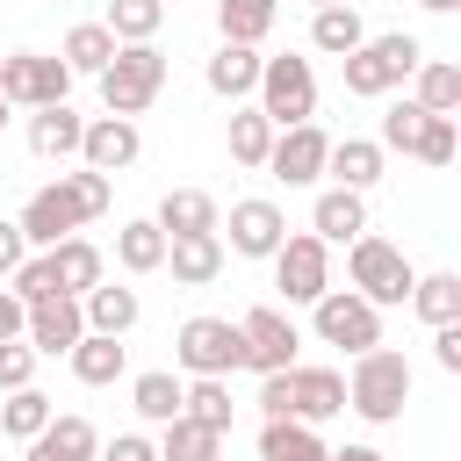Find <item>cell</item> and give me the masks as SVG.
Returning <instances> with one entry per match:
<instances>
[{"instance_id":"cell-43","label":"cell","mask_w":461,"mask_h":461,"mask_svg":"<svg viewBox=\"0 0 461 461\" xmlns=\"http://www.w3.org/2000/svg\"><path fill=\"white\" fill-rule=\"evenodd\" d=\"M411 158H425V166H454V115H425Z\"/></svg>"},{"instance_id":"cell-18","label":"cell","mask_w":461,"mask_h":461,"mask_svg":"<svg viewBox=\"0 0 461 461\" xmlns=\"http://www.w3.org/2000/svg\"><path fill=\"white\" fill-rule=\"evenodd\" d=\"M50 274H58V295H72V303H79L86 288H101V281H108V259H101V245H94V238H79V230H72V238H58V245H50Z\"/></svg>"},{"instance_id":"cell-44","label":"cell","mask_w":461,"mask_h":461,"mask_svg":"<svg viewBox=\"0 0 461 461\" xmlns=\"http://www.w3.org/2000/svg\"><path fill=\"white\" fill-rule=\"evenodd\" d=\"M36 382V346L29 339H0V389H29Z\"/></svg>"},{"instance_id":"cell-4","label":"cell","mask_w":461,"mask_h":461,"mask_svg":"<svg viewBox=\"0 0 461 461\" xmlns=\"http://www.w3.org/2000/svg\"><path fill=\"white\" fill-rule=\"evenodd\" d=\"M259 101V115L274 122V130H295V122H317V72H310V58H295V50H281V58H259V86H252Z\"/></svg>"},{"instance_id":"cell-25","label":"cell","mask_w":461,"mask_h":461,"mask_svg":"<svg viewBox=\"0 0 461 461\" xmlns=\"http://www.w3.org/2000/svg\"><path fill=\"white\" fill-rule=\"evenodd\" d=\"M324 173H331V187L367 194V187L382 180V144H375V137H339V144L324 151Z\"/></svg>"},{"instance_id":"cell-26","label":"cell","mask_w":461,"mask_h":461,"mask_svg":"<svg viewBox=\"0 0 461 461\" xmlns=\"http://www.w3.org/2000/svg\"><path fill=\"white\" fill-rule=\"evenodd\" d=\"M65 360H72V375H79L86 389H108V382H122V375H130V353H122V339H101V331H86V339H79Z\"/></svg>"},{"instance_id":"cell-47","label":"cell","mask_w":461,"mask_h":461,"mask_svg":"<svg viewBox=\"0 0 461 461\" xmlns=\"http://www.w3.org/2000/svg\"><path fill=\"white\" fill-rule=\"evenodd\" d=\"M259 418H288V375H259Z\"/></svg>"},{"instance_id":"cell-50","label":"cell","mask_w":461,"mask_h":461,"mask_svg":"<svg viewBox=\"0 0 461 461\" xmlns=\"http://www.w3.org/2000/svg\"><path fill=\"white\" fill-rule=\"evenodd\" d=\"M331 461H389V454H382V447H339Z\"/></svg>"},{"instance_id":"cell-7","label":"cell","mask_w":461,"mask_h":461,"mask_svg":"<svg viewBox=\"0 0 461 461\" xmlns=\"http://www.w3.org/2000/svg\"><path fill=\"white\" fill-rule=\"evenodd\" d=\"M310 324H317V339L339 346V353L382 346V310H375L367 295H353V288H324V295L310 303Z\"/></svg>"},{"instance_id":"cell-53","label":"cell","mask_w":461,"mask_h":461,"mask_svg":"<svg viewBox=\"0 0 461 461\" xmlns=\"http://www.w3.org/2000/svg\"><path fill=\"white\" fill-rule=\"evenodd\" d=\"M0 130H7V101H0Z\"/></svg>"},{"instance_id":"cell-9","label":"cell","mask_w":461,"mask_h":461,"mask_svg":"<svg viewBox=\"0 0 461 461\" xmlns=\"http://www.w3.org/2000/svg\"><path fill=\"white\" fill-rule=\"evenodd\" d=\"M274 288H281L288 303H317V295L331 288V245L310 238V230H288L281 252H274Z\"/></svg>"},{"instance_id":"cell-52","label":"cell","mask_w":461,"mask_h":461,"mask_svg":"<svg viewBox=\"0 0 461 461\" xmlns=\"http://www.w3.org/2000/svg\"><path fill=\"white\" fill-rule=\"evenodd\" d=\"M310 7H353V0H310Z\"/></svg>"},{"instance_id":"cell-33","label":"cell","mask_w":461,"mask_h":461,"mask_svg":"<svg viewBox=\"0 0 461 461\" xmlns=\"http://www.w3.org/2000/svg\"><path fill=\"white\" fill-rule=\"evenodd\" d=\"M310 43H317L324 58H353V50L367 43L360 7H317V14H310Z\"/></svg>"},{"instance_id":"cell-32","label":"cell","mask_w":461,"mask_h":461,"mask_svg":"<svg viewBox=\"0 0 461 461\" xmlns=\"http://www.w3.org/2000/svg\"><path fill=\"white\" fill-rule=\"evenodd\" d=\"M115 267H122V274H158V267H166V230H158L151 216L122 223V230H115Z\"/></svg>"},{"instance_id":"cell-10","label":"cell","mask_w":461,"mask_h":461,"mask_svg":"<svg viewBox=\"0 0 461 461\" xmlns=\"http://www.w3.org/2000/svg\"><path fill=\"white\" fill-rule=\"evenodd\" d=\"M238 331H245V367H252V375H288V367H295L303 331H295V317H288V310L259 303V310H245V317H238Z\"/></svg>"},{"instance_id":"cell-13","label":"cell","mask_w":461,"mask_h":461,"mask_svg":"<svg viewBox=\"0 0 461 461\" xmlns=\"http://www.w3.org/2000/svg\"><path fill=\"white\" fill-rule=\"evenodd\" d=\"M281 238H288V216H281L267 194L230 202V252H238V259H274Z\"/></svg>"},{"instance_id":"cell-45","label":"cell","mask_w":461,"mask_h":461,"mask_svg":"<svg viewBox=\"0 0 461 461\" xmlns=\"http://www.w3.org/2000/svg\"><path fill=\"white\" fill-rule=\"evenodd\" d=\"M101 461H158V447H151V439H144V432H115V439H108V454H101Z\"/></svg>"},{"instance_id":"cell-39","label":"cell","mask_w":461,"mask_h":461,"mask_svg":"<svg viewBox=\"0 0 461 461\" xmlns=\"http://www.w3.org/2000/svg\"><path fill=\"white\" fill-rule=\"evenodd\" d=\"M158 461H223V439L202 432V425H187V418H173L166 439H158Z\"/></svg>"},{"instance_id":"cell-22","label":"cell","mask_w":461,"mask_h":461,"mask_svg":"<svg viewBox=\"0 0 461 461\" xmlns=\"http://www.w3.org/2000/svg\"><path fill=\"white\" fill-rule=\"evenodd\" d=\"M166 274L180 288H209L223 274V230H209V238H166Z\"/></svg>"},{"instance_id":"cell-51","label":"cell","mask_w":461,"mask_h":461,"mask_svg":"<svg viewBox=\"0 0 461 461\" xmlns=\"http://www.w3.org/2000/svg\"><path fill=\"white\" fill-rule=\"evenodd\" d=\"M418 7H432V14H454V7H461V0H418Z\"/></svg>"},{"instance_id":"cell-28","label":"cell","mask_w":461,"mask_h":461,"mask_svg":"<svg viewBox=\"0 0 461 461\" xmlns=\"http://www.w3.org/2000/svg\"><path fill=\"white\" fill-rule=\"evenodd\" d=\"M259 461H331V447L317 439V425L267 418V425H259Z\"/></svg>"},{"instance_id":"cell-21","label":"cell","mask_w":461,"mask_h":461,"mask_svg":"<svg viewBox=\"0 0 461 461\" xmlns=\"http://www.w3.org/2000/svg\"><path fill=\"white\" fill-rule=\"evenodd\" d=\"M202 79H209V94L216 101H245L252 86H259V50H245V43H216L209 50V65H202Z\"/></svg>"},{"instance_id":"cell-8","label":"cell","mask_w":461,"mask_h":461,"mask_svg":"<svg viewBox=\"0 0 461 461\" xmlns=\"http://www.w3.org/2000/svg\"><path fill=\"white\" fill-rule=\"evenodd\" d=\"M72 94V72H65V58H43V50H7L0 58V101L7 108H58Z\"/></svg>"},{"instance_id":"cell-6","label":"cell","mask_w":461,"mask_h":461,"mask_svg":"<svg viewBox=\"0 0 461 461\" xmlns=\"http://www.w3.org/2000/svg\"><path fill=\"white\" fill-rule=\"evenodd\" d=\"M173 360L187 367V382H194V375L230 382V375L245 367V331H238L230 317H187L180 339H173Z\"/></svg>"},{"instance_id":"cell-36","label":"cell","mask_w":461,"mask_h":461,"mask_svg":"<svg viewBox=\"0 0 461 461\" xmlns=\"http://www.w3.org/2000/svg\"><path fill=\"white\" fill-rule=\"evenodd\" d=\"M50 418H58V411H50V396H43L36 382H29V389H7V403H0V432H7V439H22V447H29Z\"/></svg>"},{"instance_id":"cell-27","label":"cell","mask_w":461,"mask_h":461,"mask_svg":"<svg viewBox=\"0 0 461 461\" xmlns=\"http://www.w3.org/2000/svg\"><path fill=\"white\" fill-rule=\"evenodd\" d=\"M230 382H209V375H194L187 389H180V418L187 425H202V432H216V439H230Z\"/></svg>"},{"instance_id":"cell-41","label":"cell","mask_w":461,"mask_h":461,"mask_svg":"<svg viewBox=\"0 0 461 461\" xmlns=\"http://www.w3.org/2000/svg\"><path fill=\"white\" fill-rule=\"evenodd\" d=\"M418 130H425V108H418V101H389V115H382V137H375V144H382V151H403V158H411Z\"/></svg>"},{"instance_id":"cell-35","label":"cell","mask_w":461,"mask_h":461,"mask_svg":"<svg viewBox=\"0 0 461 461\" xmlns=\"http://www.w3.org/2000/svg\"><path fill=\"white\" fill-rule=\"evenodd\" d=\"M411 79H418V94H411V101H418L425 115H454V108H461V65H447V58H425Z\"/></svg>"},{"instance_id":"cell-12","label":"cell","mask_w":461,"mask_h":461,"mask_svg":"<svg viewBox=\"0 0 461 461\" xmlns=\"http://www.w3.org/2000/svg\"><path fill=\"white\" fill-rule=\"evenodd\" d=\"M324 151H331V137H324L317 122H295V130H274V151H267V173H274L281 187H310V180H324Z\"/></svg>"},{"instance_id":"cell-2","label":"cell","mask_w":461,"mask_h":461,"mask_svg":"<svg viewBox=\"0 0 461 461\" xmlns=\"http://www.w3.org/2000/svg\"><path fill=\"white\" fill-rule=\"evenodd\" d=\"M425 65V43L418 36H403V29H389V36H367L353 58H339V72H346V94H360V101H382V94H396L411 72Z\"/></svg>"},{"instance_id":"cell-5","label":"cell","mask_w":461,"mask_h":461,"mask_svg":"<svg viewBox=\"0 0 461 461\" xmlns=\"http://www.w3.org/2000/svg\"><path fill=\"white\" fill-rule=\"evenodd\" d=\"M346 281H353V295H367L375 310L382 303H411V281H418V267L389 245V238H375V230H360L353 245H346Z\"/></svg>"},{"instance_id":"cell-38","label":"cell","mask_w":461,"mask_h":461,"mask_svg":"<svg viewBox=\"0 0 461 461\" xmlns=\"http://www.w3.org/2000/svg\"><path fill=\"white\" fill-rule=\"evenodd\" d=\"M267 151H274V122L259 108H230V158L238 166H267Z\"/></svg>"},{"instance_id":"cell-1","label":"cell","mask_w":461,"mask_h":461,"mask_svg":"<svg viewBox=\"0 0 461 461\" xmlns=\"http://www.w3.org/2000/svg\"><path fill=\"white\" fill-rule=\"evenodd\" d=\"M411 403V360L389 353V346H367L353 353V375H346V411L367 418V425H396Z\"/></svg>"},{"instance_id":"cell-40","label":"cell","mask_w":461,"mask_h":461,"mask_svg":"<svg viewBox=\"0 0 461 461\" xmlns=\"http://www.w3.org/2000/svg\"><path fill=\"white\" fill-rule=\"evenodd\" d=\"M7 295H14L22 310H29V303H50V295H58V274H50V252H29V259H22L14 274H7Z\"/></svg>"},{"instance_id":"cell-23","label":"cell","mask_w":461,"mask_h":461,"mask_svg":"<svg viewBox=\"0 0 461 461\" xmlns=\"http://www.w3.org/2000/svg\"><path fill=\"white\" fill-rule=\"evenodd\" d=\"M79 317H86V331H101V339H122V331L144 317V303H137V288H122V281H101V288H86V295H79Z\"/></svg>"},{"instance_id":"cell-48","label":"cell","mask_w":461,"mask_h":461,"mask_svg":"<svg viewBox=\"0 0 461 461\" xmlns=\"http://www.w3.org/2000/svg\"><path fill=\"white\" fill-rule=\"evenodd\" d=\"M22 259H29V245H22V223H0V281H7Z\"/></svg>"},{"instance_id":"cell-54","label":"cell","mask_w":461,"mask_h":461,"mask_svg":"<svg viewBox=\"0 0 461 461\" xmlns=\"http://www.w3.org/2000/svg\"><path fill=\"white\" fill-rule=\"evenodd\" d=\"M0 180H7V158H0Z\"/></svg>"},{"instance_id":"cell-42","label":"cell","mask_w":461,"mask_h":461,"mask_svg":"<svg viewBox=\"0 0 461 461\" xmlns=\"http://www.w3.org/2000/svg\"><path fill=\"white\" fill-rule=\"evenodd\" d=\"M65 187H72V202H79V216H86V223H94V216H108V202H115V180H108V173H86V166H79V173H65Z\"/></svg>"},{"instance_id":"cell-49","label":"cell","mask_w":461,"mask_h":461,"mask_svg":"<svg viewBox=\"0 0 461 461\" xmlns=\"http://www.w3.org/2000/svg\"><path fill=\"white\" fill-rule=\"evenodd\" d=\"M22 324H29V310H22V303L0 288V339H22Z\"/></svg>"},{"instance_id":"cell-30","label":"cell","mask_w":461,"mask_h":461,"mask_svg":"<svg viewBox=\"0 0 461 461\" xmlns=\"http://www.w3.org/2000/svg\"><path fill=\"white\" fill-rule=\"evenodd\" d=\"M281 22V0H216V29H223V43H245V50H259V36Z\"/></svg>"},{"instance_id":"cell-19","label":"cell","mask_w":461,"mask_h":461,"mask_svg":"<svg viewBox=\"0 0 461 461\" xmlns=\"http://www.w3.org/2000/svg\"><path fill=\"white\" fill-rule=\"evenodd\" d=\"M94 454H101V432H94V418L65 411V418H50V425L29 439V454H22V461H94Z\"/></svg>"},{"instance_id":"cell-11","label":"cell","mask_w":461,"mask_h":461,"mask_svg":"<svg viewBox=\"0 0 461 461\" xmlns=\"http://www.w3.org/2000/svg\"><path fill=\"white\" fill-rule=\"evenodd\" d=\"M14 223H22V245H36V252H50V245H58V238H72V230H79L86 216H79V202H72V187H65V173H58L50 187H36V194L22 202V216H14Z\"/></svg>"},{"instance_id":"cell-16","label":"cell","mask_w":461,"mask_h":461,"mask_svg":"<svg viewBox=\"0 0 461 461\" xmlns=\"http://www.w3.org/2000/svg\"><path fill=\"white\" fill-rule=\"evenodd\" d=\"M22 339L36 346V360H43V353L58 360V353H72V346L86 339V317H79V303H72V295H50V303H29Z\"/></svg>"},{"instance_id":"cell-46","label":"cell","mask_w":461,"mask_h":461,"mask_svg":"<svg viewBox=\"0 0 461 461\" xmlns=\"http://www.w3.org/2000/svg\"><path fill=\"white\" fill-rule=\"evenodd\" d=\"M432 360H439L447 375H461V324H439V331H432Z\"/></svg>"},{"instance_id":"cell-14","label":"cell","mask_w":461,"mask_h":461,"mask_svg":"<svg viewBox=\"0 0 461 461\" xmlns=\"http://www.w3.org/2000/svg\"><path fill=\"white\" fill-rule=\"evenodd\" d=\"M346 411V375L339 367H288V418L295 425H324V418H339Z\"/></svg>"},{"instance_id":"cell-31","label":"cell","mask_w":461,"mask_h":461,"mask_svg":"<svg viewBox=\"0 0 461 461\" xmlns=\"http://www.w3.org/2000/svg\"><path fill=\"white\" fill-rule=\"evenodd\" d=\"M58 58H65V72L79 79H101L108 72V58H115V36L101 29V22H79V29H65V43H58Z\"/></svg>"},{"instance_id":"cell-24","label":"cell","mask_w":461,"mask_h":461,"mask_svg":"<svg viewBox=\"0 0 461 461\" xmlns=\"http://www.w3.org/2000/svg\"><path fill=\"white\" fill-rule=\"evenodd\" d=\"M79 137H86V115H72V101L29 115V151L36 158H79Z\"/></svg>"},{"instance_id":"cell-29","label":"cell","mask_w":461,"mask_h":461,"mask_svg":"<svg viewBox=\"0 0 461 461\" xmlns=\"http://www.w3.org/2000/svg\"><path fill=\"white\" fill-rule=\"evenodd\" d=\"M180 389H187V382H180L173 367H144V375L130 382V403H137L144 425H173V418H180Z\"/></svg>"},{"instance_id":"cell-20","label":"cell","mask_w":461,"mask_h":461,"mask_svg":"<svg viewBox=\"0 0 461 461\" xmlns=\"http://www.w3.org/2000/svg\"><path fill=\"white\" fill-rule=\"evenodd\" d=\"M360 230H367V194H353V187H324L317 209H310V238H324V245H353Z\"/></svg>"},{"instance_id":"cell-3","label":"cell","mask_w":461,"mask_h":461,"mask_svg":"<svg viewBox=\"0 0 461 461\" xmlns=\"http://www.w3.org/2000/svg\"><path fill=\"white\" fill-rule=\"evenodd\" d=\"M158 86H166V50L158 43H115V58L101 72V108L122 115V122H137L158 101Z\"/></svg>"},{"instance_id":"cell-17","label":"cell","mask_w":461,"mask_h":461,"mask_svg":"<svg viewBox=\"0 0 461 461\" xmlns=\"http://www.w3.org/2000/svg\"><path fill=\"white\" fill-rule=\"evenodd\" d=\"M166 238H209V230H223V209H216V194H202V187H166V202H158V216H151Z\"/></svg>"},{"instance_id":"cell-37","label":"cell","mask_w":461,"mask_h":461,"mask_svg":"<svg viewBox=\"0 0 461 461\" xmlns=\"http://www.w3.org/2000/svg\"><path fill=\"white\" fill-rule=\"evenodd\" d=\"M158 22H166V0H108V14H101V29L115 43H151Z\"/></svg>"},{"instance_id":"cell-34","label":"cell","mask_w":461,"mask_h":461,"mask_svg":"<svg viewBox=\"0 0 461 461\" xmlns=\"http://www.w3.org/2000/svg\"><path fill=\"white\" fill-rule=\"evenodd\" d=\"M411 310L439 331V324H461V274H418L411 281Z\"/></svg>"},{"instance_id":"cell-15","label":"cell","mask_w":461,"mask_h":461,"mask_svg":"<svg viewBox=\"0 0 461 461\" xmlns=\"http://www.w3.org/2000/svg\"><path fill=\"white\" fill-rule=\"evenodd\" d=\"M137 151H144V137H137V122H122V115H94L86 122V137H79V166L86 173H122V166H137Z\"/></svg>"}]
</instances>
